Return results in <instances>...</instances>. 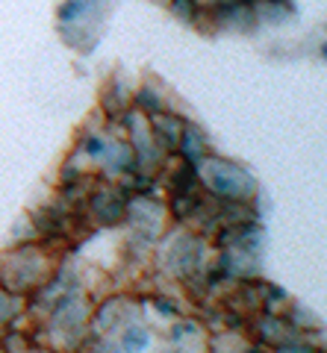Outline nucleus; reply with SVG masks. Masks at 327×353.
Instances as JSON below:
<instances>
[{
    "label": "nucleus",
    "mask_w": 327,
    "mask_h": 353,
    "mask_svg": "<svg viewBox=\"0 0 327 353\" xmlns=\"http://www.w3.org/2000/svg\"><path fill=\"white\" fill-rule=\"evenodd\" d=\"M86 3H89V0H62L57 9V18L62 24H71V21H77L86 12Z\"/></svg>",
    "instance_id": "1"
},
{
    "label": "nucleus",
    "mask_w": 327,
    "mask_h": 353,
    "mask_svg": "<svg viewBox=\"0 0 327 353\" xmlns=\"http://www.w3.org/2000/svg\"><path fill=\"white\" fill-rule=\"evenodd\" d=\"M271 3H286V0H271Z\"/></svg>",
    "instance_id": "2"
},
{
    "label": "nucleus",
    "mask_w": 327,
    "mask_h": 353,
    "mask_svg": "<svg viewBox=\"0 0 327 353\" xmlns=\"http://www.w3.org/2000/svg\"><path fill=\"white\" fill-rule=\"evenodd\" d=\"M321 53H324V57H327V44H324V50H321Z\"/></svg>",
    "instance_id": "3"
}]
</instances>
